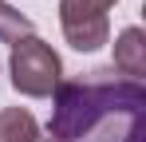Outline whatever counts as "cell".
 I'll use <instances>...</instances> for the list:
<instances>
[{"mask_svg":"<svg viewBox=\"0 0 146 142\" xmlns=\"http://www.w3.org/2000/svg\"><path fill=\"white\" fill-rule=\"evenodd\" d=\"M142 83L103 67L87 79H63L51 91V142H142Z\"/></svg>","mask_w":146,"mask_h":142,"instance_id":"6da1fadb","label":"cell"},{"mask_svg":"<svg viewBox=\"0 0 146 142\" xmlns=\"http://www.w3.org/2000/svg\"><path fill=\"white\" fill-rule=\"evenodd\" d=\"M8 75L12 87L28 99H48L59 83H63V59L51 44H44L36 32L16 40L8 51Z\"/></svg>","mask_w":146,"mask_h":142,"instance_id":"7a4b0ae2","label":"cell"},{"mask_svg":"<svg viewBox=\"0 0 146 142\" xmlns=\"http://www.w3.org/2000/svg\"><path fill=\"white\" fill-rule=\"evenodd\" d=\"M119 0H59V28L75 51H99L111 40L107 12Z\"/></svg>","mask_w":146,"mask_h":142,"instance_id":"3957f363","label":"cell"},{"mask_svg":"<svg viewBox=\"0 0 146 142\" xmlns=\"http://www.w3.org/2000/svg\"><path fill=\"white\" fill-rule=\"evenodd\" d=\"M111 71H119L122 79H142L146 75V36H142V28H122L119 32V40H115V67Z\"/></svg>","mask_w":146,"mask_h":142,"instance_id":"277c9868","label":"cell"},{"mask_svg":"<svg viewBox=\"0 0 146 142\" xmlns=\"http://www.w3.org/2000/svg\"><path fill=\"white\" fill-rule=\"evenodd\" d=\"M40 138V122L24 107H4L0 111V142H36Z\"/></svg>","mask_w":146,"mask_h":142,"instance_id":"5b68a950","label":"cell"},{"mask_svg":"<svg viewBox=\"0 0 146 142\" xmlns=\"http://www.w3.org/2000/svg\"><path fill=\"white\" fill-rule=\"evenodd\" d=\"M24 36H32V20H28L24 12H16L12 4L0 0V40L16 44V40H24Z\"/></svg>","mask_w":146,"mask_h":142,"instance_id":"8992f818","label":"cell"},{"mask_svg":"<svg viewBox=\"0 0 146 142\" xmlns=\"http://www.w3.org/2000/svg\"><path fill=\"white\" fill-rule=\"evenodd\" d=\"M36 142H51V138H36Z\"/></svg>","mask_w":146,"mask_h":142,"instance_id":"52a82bcc","label":"cell"}]
</instances>
